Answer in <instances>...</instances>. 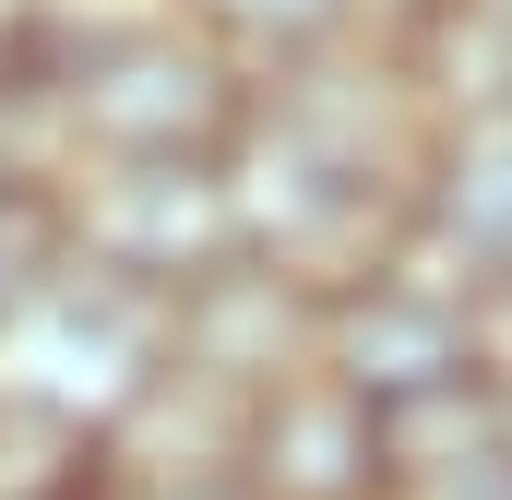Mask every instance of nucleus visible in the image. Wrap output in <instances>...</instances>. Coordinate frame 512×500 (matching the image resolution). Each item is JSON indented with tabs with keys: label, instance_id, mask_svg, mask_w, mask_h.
<instances>
[{
	"label": "nucleus",
	"instance_id": "7",
	"mask_svg": "<svg viewBox=\"0 0 512 500\" xmlns=\"http://www.w3.org/2000/svg\"><path fill=\"white\" fill-rule=\"evenodd\" d=\"M310 346H322V298L286 286L251 250H227L215 274H191V286L167 298V370L215 381V393H239V405L274 393L286 370H310Z\"/></svg>",
	"mask_w": 512,
	"mask_h": 500
},
{
	"label": "nucleus",
	"instance_id": "6",
	"mask_svg": "<svg viewBox=\"0 0 512 500\" xmlns=\"http://www.w3.org/2000/svg\"><path fill=\"white\" fill-rule=\"evenodd\" d=\"M239 477H251V500H393L382 405L346 393L334 370H286L239 417Z\"/></svg>",
	"mask_w": 512,
	"mask_h": 500
},
{
	"label": "nucleus",
	"instance_id": "14",
	"mask_svg": "<svg viewBox=\"0 0 512 500\" xmlns=\"http://www.w3.org/2000/svg\"><path fill=\"white\" fill-rule=\"evenodd\" d=\"M239 72H286V60H310V48H334V36H358V0H179Z\"/></svg>",
	"mask_w": 512,
	"mask_h": 500
},
{
	"label": "nucleus",
	"instance_id": "5",
	"mask_svg": "<svg viewBox=\"0 0 512 500\" xmlns=\"http://www.w3.org/2000/svg\"><path fill=\"white\" fill-rule=\"evenodd\" d=\"M251 131L322 155V167H346V179H382V191H417V167L441 143L429 108H417V84H405V60H393L382 36H334V48L262 72L251 84Z\"/></svg>",
	"mask_w": 512,
	"mask_h": 500
},
{
	"label": "nucleus",
	"instance_id": "10",
	"mask_svg": "<svg viewBox=\"0 0 512 500\" xmlns=\"http://www.w3.org/2000/svg\"><path fill=\"white\" fill-rule=\"evenodd\" d=\"M393 60H405L429 131L512 120V0H429V12L393 36Z\"/></svg>",
	"mask_w": 512,
	"mask_h": 500
},
{
	"label": "nucleus",
	"instance_id": "2",
	"mask_svg": "<svg viewBox=\"0 0 512 500\" xmlns=\"http://www.w3.org/2000/svg\"><path fill=\"white\" fill-rule=\"evenodd\" d=\"M227 203H239V250L274 262L286 286L310 298H346L405 262V227H417V191H382V179H346L274 131H239L227 143Z\"/></svg>",
	"mask_w": 512,
	"mask_h": 500
},
{
	"label": "nucleus",
	"instance_id": "12",
	"mask_svg": "<svg viewBox=\"0 0 512 500\" xmlns=\"http://www.w3.org/2000/svg\"><path fill=\"white\" fill-rule=\"evenodd\" d=\"M84 167H96V155H84L72 84L48 72V48L0 60V203H24V215H60Z\"/></svg>",
	"mask_w": 512,
	"mask_h": 500
},
{
	"label": "nucleus",
	"instance_id": "16",
	"mask_svg": "<svg viewBox=\"0 0 512 500\" xmlns=\"http://www.w3.org/2000/svg\"><path fill=\"white\" fill-rule=\"evenodd\" d=\"M48 262H60V215H24V203H0V310H12V298L48 274Z\"/></svg>",
	"mask_w": 512,
	"mask_h": 500
},
{
	"label": "nucleus",
	"instance_id": "15",
	"mask_svg": "<svg viewBox=\"0 0 512 500\" xmlns=\"http://www.w3.org/2000/svg\"><path fill=\"white\" fill-rule=\"evenodd\" d=\"M465 346H477V381H489V393H512V274L465 286Z\"/></svg>",
	"mask_w": 512,
	"mask_h": 500
},
{
	"label": "nucleus",
	"instance_id": "13",
	"mask_svg": "<svg viewBox=\"0 0 512 500\" xmlns=\"http://www.w3.org/2000/svg\"><path fill=\"white\" fill-rule=\"evenodd\" d=\"M96 489H108V441L0 381V500H96Z\"/></svg>",
	"mask_w": 512,
	"mask_h": 500
},
{
	"label": "nucleus",
	"instance_id": "3",
	"mask_svg": "<svg viewBox=\"0 0 512 500\" xmlns=\"http://www.w3.org/2000/svg\"><path fill=\"white\" fill-rule=\"evenodd\" d=\"M155 370H167V310L143 286H120V274L72 262V250L0 310V381L36 393V405H60V417H84L96 441H108V417Z\"/></svg>",
	"mask_w": 512,
	"mask_h": 500
},
{
	"label": "nucleus",
	"instance_id": "20",
	"mask_svg": "<svg viewBox=\"0 0 512 500\" xmlns=\"http://www.w3.org/2000/svg\"><path fill=\"white\" fill-rule=\"evenodd\" d=\"M96 500H108V489H96Z\"/></svg>",
	"mask_w": 512,
	"mask_h": 500
},
{
	"label": "nucleus",
	"instance_id": "8",
	"mask_svg": "<svg viewBox=\"0 0 512 500\" xmlns=\"http://www.w3.org/2000/svg\"><path fill=\"white\" fill-rule=\"evenodd\" d=\"M310 370H334L370 405H405V393H441V381H477V346H465V298L417 262H393L370 286L322 298V346Z\"/></svg>",
	"mask_w": 512,
	"mask_h": 500
},
{
	"label": "nucleus",
	"instance_id": "9",
	"mask_svg": "<svg viewBox=\"0 0 512 500\" xmlns=\"http://www.w3.org/2000/svg\"><path fill=\"white\" fill-rule=\"evenodd\" d=\"M405 262L441 274L453 298L489 286V274H512V120H477V131H441V143H429Z\"/></svg>",
	"mask_w": 512,
	"mask_h": 500
},
{
	"label": "nucleus",
	"instance_id": "11",
	"mask_svg": "<svg viewBox=\"0 0 512 500\" xmlns=\"http://www.w3.org/2000/svg\"><path fill=\"white\" fill-rule=\"evenodd\" d=\"M239 393H215V381L191 370H155L131 393L120 417H108V489H155V477H215V465H239Z\"/></svg>",
	"mask_w": 512,
	"mask_h": 500
},
{
	"label": "nucleus",
	"instance_id": "4",
	"mask_svg": "<svg viewBox=\"0 0 512 500\" xmlns=\"http://www.w3.org/2000/svg\"><path fill=\"white\" fill-rule=\"evenodd\" d=\"M60 250L96 262V274H120V286H143L167 310L191 274H215L239 250L227 155L215 167H191V155H96L72 179V203H60Z\"/></svg>",
	"mask_w": 512,
	"mask_h": 500
},
{
	"label": "nucleus",
	"instance_id": "19",
	"mask_svg": "<svg viewBox=\"0 0 512 500\" xmlns=\"http://www.w3.org/2000/svg\"><path fill=\"white\" fill-rule=\"evenodd\" d=\"M48 24H60V0H0V60L48 48Z\"/></svg>",
	"mask_w": 512,
	"mask_h": 500
},
{
	"label": "nucleus",
	"instance_id": "17",
	"mask_svg": "<svg viewBox=\"0 0 512 500\" xmlns=\"http://www.w3.org/2000/svg\"><path fill=\"white\" fill-rule=\"evenodd\" d=\"M393 500H512V441L465 453V465H441V477H405Z\"/></svg>",
	"mask_w": 512,
	"mask_h": 500
},
{
	"label": "nucleus",
	"instance_id": "18",
	"mask_svg": "<svg viewBox=\"0 0 512 500\" xmlns=\"http://www.w3.org/2000/svg\"><path fill=\"white\" fill-rule=\"evenodd\" d=\"M108 500H251V477L215 465V477H155V489H108Z\"/></svg>",
	"mask_w": 512,
	"mask_h": 500
},
{
	"label": "nucleus",
	"instance_id": "1",
	"mask_svg": "<svg viewBox=\"0 0 512 500\" xmlns=\"http://www.w3.org/2000/svg\"><path fill=\"white\" fill-rule=\"evenodd\" d=\"M48 72L72 84L84 155H191V167H215L251 131V72L179 0H60Z\"/></svg>",
	"mask_w": 512,
	"mask_h": 500
}]
</instances>
